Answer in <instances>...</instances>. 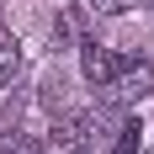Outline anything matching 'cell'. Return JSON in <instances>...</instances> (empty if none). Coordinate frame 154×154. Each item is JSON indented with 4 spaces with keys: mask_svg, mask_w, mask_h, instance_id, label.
I'll return each instance as SVG.
<instances>
[{
    "mask_svg": "<svg viewBox=\"0 0 154 154\" xmlns=\"http://www.w3.org/2000/svg\"><path fill=\"white\" fill-rule=\"evenodd\" d=\"M0 154H37V138H27V133H11V138H0Z\"/></svg>",
    "mask_w": 154,
    "mask_h": 154,
    "instance_id": "5b68a950",
    "label": "cell"
},
{
    "mask_svg": "<svg viewBox=\"0 0 154 154\" xmlns=\"http://www.w3.org/2000/svg\"><path fill=\"white\" fill-rule=\"evenodd\" d=\"M96 149V112H75L53 128V154H91Z\"/></svg>",
    "mask_w": 154,
    "mask_h": 154,
    "instance_id": "7a4b0ae2",
    "label": "cell"
},
{
    "mask_svg": "<svg viewBox=\"0 0 154 154\" xmlns=\"http://www.w3.org/2000/svg\"><path fill=\"white\" fill-rule=\"evenodd\" d=\"M16 75H21V43L11 32H0V96L16 85Z\"/></svg>",
    "mask_w": 154,
    "mask_h": 154,
    "instance_id": "277c9868",
    "label": "cell"
},
{
    "mask_svg": "<svg viewBox=\"0 0 154 154\" xmlns=\"http://www.w3.org/2000/svg\"><path fill=\"white\" fill-rule=\"evenodd\" d=\"M128 5H133V0H91V11H96V16H122Z\"/></svg>",
    "mask_w": 154,
    "mask_h": 154,
    "instance_id": "8992f818",
    "label": "cell"
},
{
    "mask_svg": "<svg viewBox=\"0 0 154 154\" xmlns=\"http://www.w3.org/2000/svg\"><path fill=\"white\" fill-rule=\"evenodd\" d=\"M80 69H85V80H91L96 91H106L112 85V75H117V53H112L106 43H80Z\"/></svg>",
    "mask_w": 154,
    "mask_h": 154,
    "instance_id": "3957f363",
    "label": "cell"
},
{
    "mask_svg": "<svg viewBox=\"0 0 154 154\" xmlns=\"http://www.w3.org/2000/svg\"><path fill=\"white\" fill-rule=\"evenodd\" d=\"M112 101H122V106H133V101H143V96L154 91V64L149 59H117V75H112Z\"/></svg>",
    "mask_w": 154,
    "mask_h": 154,
    "instance_id": "6da1fadb",
    "label": "cell"
},
{
    "mask_svg": "<svg viewBox=\"0 0 154 154\" xmlns=\"http://www.w3.org/2000/svg\"><path fill=\"white\" fill-rule=\"evenodd\" d=\"M112 154H117V149H112Z\"/></svg>",
    "mask_w": 154,
    "mask_h": 154,
    "instance_id": "52a82bcc",
    "label": "cell"
}]
</instances>
